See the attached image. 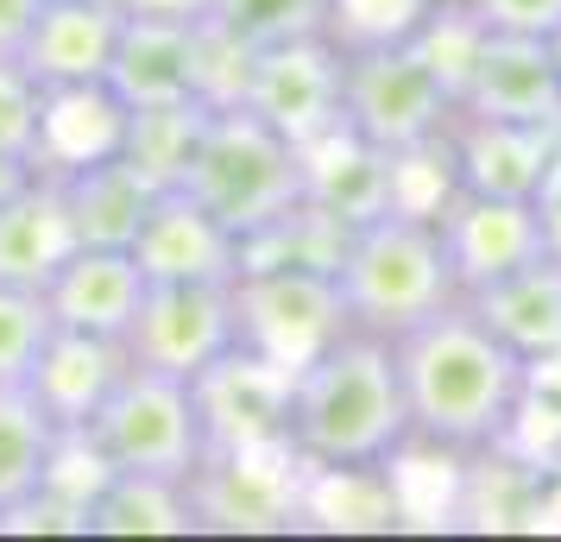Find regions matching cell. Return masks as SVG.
Instances as JSON below:
<instances>
[{
    "label": "cell",
    "instance_id": "cell-23",
    "mask_svg": "<svg viewBox=\"0 0 561 542\" xmlns=\"http://www.w3.org/2000/svg\"><path fill=\"white\" fill-rule=\"evenodd\" d=\"M121 127H127V102L107 82H82V89H45V146H38V171H77L95 158L121 152Z\"/></svg>",
    "mask_w": 561,
    "mask_h": 542
},
{
    "label": "cell",
    "instance_id": "cell-30",
    "mask_svg": "<svg viewBox=\"0 0 561 542\" xmlns=\"http://www.w3.org/2000/svg\"><path fill=\"white\" fill-rule=\"evenodd\" d=\"M253 64H259V51L240 45L228 26H215V20L196 26V95H203L208 107H240L247 102Z\"/></svg>",
    "mask_w": 561,
    "mask_h": 542
},
{
    "label": "cell",
    "instance_id": "cell-19",
    "mask_svg": "<svg viewBox=\"0 0 561 542\" xmlns=\"http://www.w3.org/2000/svg\"><path fill=\"white\" fill-rule=\"evenodd\" d=\"M127 347L102 335H77V328H51L45 354L32 366L26 391L38 397V411L51 416L57 429H89L95 411L107 404V391L127 372Z\"/></svg>",
    "mask_w": 561,
    "mask_h": 542
},
{
    "label": "cell",
    "instance_id": "cell-9",
    "mask_svg": "<svg viewBox=\"0 0 561 542\" xmlns=\"http://www.w3.org/2000/svg\"><path fill=\"white\" fill-rule=\"evenodd\" d=\"M133 258L152 285H233L247 265V240L190 189H158L133 233Z\"/></svg>",
    "mask_w": 561,
    "mask_h": 542
},
{
    "label": "cell",
    "instance_id": "cell-15",
    "mask_svg": "<svg viewBox=\"0 0 561 542\" xmlns=\"http://www.w3.org/2000/svg\"><path fill=\"white\" fill-rule=\"evenodd\" d=\"M556 146L561 132L530 127V120H485V114H460V107L448 120L455 183L460 189H485V196H536Z\"/></svg>",
    "mask_w": 561,
    "mask_h": 542
},
{
    "label": "cell",
    "instance_id": "cell-11",
    "mask_svg": "<svg viewBox=\"0 0 561 542\" xmlns=\"http://www.w3.org/2000/svg\"><path fill=\"white\" fill-rule=\"evenodd\" d=\"M435 228H442L460 297L542 258V221H536L530 196H485V189H460L455 183V196L435 208Z\"/></svg>",
    "mask_w": 561,
    "mask_h": 542
},
{
    "label": "cell",
    "instance_id": "cell-34",
    "mask_svg": "<svg viewBox=\"0 0 561 542\" xmlns=\"http://www.w3.org/2000/svg\"><path fill=\"white\" fill-rule=\"evenodd\" d=\"M215 0H121L127 20H171V26H203Z\"/></svg>",
    "mask_w": 561,
    "mask_h": 542
},
{
    "label": "cell",
    "instance_id": "cell-14",
    "mask_svg": "<svg viewBox=\"0 0 561 542\" xmlns=\"http://www.w3.org/2000/svg\"><path fill=\"white\" fill-rule=\"evenodd\" d=\"M146 272L133 246H77L51 272L45 303H51L57 328H77V335H102V341H127L133 315L146 303Z\"/></svg>",
    "mask_w": 561,
    "mask_h": 542
},
{
    "label": "cell",
    "instance_id": "cell-7",
    "mask_svg": "<svg viewBox=\"0 0 561 542\" xmlns=\"http://www.w3.org/2000/svg\"><path fill=\"white\" fill-rule=\"evenodd\" d=\"M233 310H240V347L259 360L297 372L322 347L347 335V303L334 272H309V265H253L233 278Z\"/></svg>",
    "mask_w": 561,
    "mask_h": 542
},
{
    "label": "cell",
    "instance_id": "cell-5",
    "mask_svg": "<svg viewBox=\"0 0 561 542\" xmlns=\"http://www.w3.org/2000/svg\"><path fill=\"white\" fill-rule=\"evenodd\" d=\"M341 120L385 152H416L435 146L455 120V89L423 51V38H373V45H341Z\"/></svg>",
    "mask_w": 561,
    "mask_h": 542
},
{
    "label": "cell",
    "instance_id": "cell-25",
    "mask_svg": "<svg viewBox=\"0 0 561 542\" xmlns=\"http://www.w3.org/2000/svg\"><path fill=\"white\" fill-rule=\"evenodd\" d=\"M208 102H152V107H127V127H121V158H127L152 189H183L196 146L208 132Z\"/></svg>",
    "mask_w": 561,
    "mask_h": 542
},
{
    "label": "cell",
    "instance_id": "cell-16",
    "mask_svg": "<svg viewBox=\"0 0 561 542\" xmlns=\"http://www.w3.org/2000/svg\"><path fill=\"white\" fill-rule=\"evenodd\" d=\"M208 416V448H290L284 441V397H290V372L259 354H228L208 379H196Z\"/></svg>",
    "mask_w": 561,
    "mask_h": 542
},
{
    "label": "cell",
    "instance_id": "cell-37",
    "mask_svg": "<svg viewBox=\"0 0 561 542\" xmlns=\"http://www.w3.org/2000/svg\"><path fill=\"white\" fill-rule=\"evenodd\" d=\"M549 51H556V64H561V26H556V32H549Z\"/></svg>",
    "mask_w": 561,
    "mask_h": 542
},
{
    "label": "cell",
    "instance_id": "cell-17",
    "mask_svg": "<svg viewBox=\"0 0 561 542\" xmlns=\"http://www.w3.org/2000/svg\"><path fill=\"white\" fill-rule=\"evenodd\" d=\"M304 196L316 208H329L334 221L359 228V221H373L385 208H398V152L359 139L341 120L329 139L304 146Z\"/></svg>",
    "mask_w": 561,
    "mask_h": 542
},
{
    "label": "cell",
    "instance_id": "cell-12",
    "mask_svg": "<svg viewBox=\"0 0 561 542\" xmlns=\"http://www.w3.org/2000/svg\"><path fill=\"white\" fill-rule=\"evenodd\" d=\"M460 114L556 127L561 64L549 51V38H536V32H485L473 64H467V82H460Z\"/></svg>",
    "mask_w": 561,
    "mask_h": 542
},
{
    "label": "cell",
    "instance_id": "cell-21",
    "mask_svg": "<svg viewBox=\"0 0 561 542\" xmlns=\"http://www.w3.org/2000/svg\"><path fill=\"white\" fill-rule=\"evenodd\" d=\"M107 89H114L127 107L203 102V95H196V26L127 20L121 51H114V70H107Z\"/></svg>",
    "mask_w": 561,
    "mask_h": 542
},
{
    "label": "cell",
    "instance_id": "cell-2",
    "mask_svg": "<svg viewBox=\"0 0 561 542\" xmlns=\"http://www.w3.org/2000/svg\"><path fill=\"white\" fill-rule=\"evenodd\" d=\"M284 441L316 473H391L416 448L398 341L347 328L297 366L284 397Z\"/></svg>",
    "mask_w": 561,
    "mask_h": 542
},
{
    "label": "cell",
    "instance_id": "cell-32",
    "mask_svg": "<svg viewBox=\"0 0 561 542\" xmlns=\"http://www.w3.org/2000/svg\"><path fill=\"white\" fill-rule=\"evenodd\" d=\"M460 13H473L485 32H536L549 38L561 26V0H455Z\"/></svg>",
    "mask_w": 561,
    "mask_h": 542
},
{
    "label": "cell",
    "instance_id": "cell-35",
    "mask_svg": "<svg viewBox=\"0 0 561 542\" xmlns=\"http://www.w3.org/2000/svg\"><path fill=\"white\" fill-rule=\"evenodd\" d=\"M38 7H45V0H0V57H20L32 20H38Z\"/></svg>",
    "mask_w": 561,
    "mask_h": 542
},
{
    "label": "cell",
    "instance_id": "cell-10",
    "mask_svg": "<svg viewBox=\"0 0 561 542\" xmlns=\"http://www.w3.org/2000/svg\"><path fill=\"white\" fill-rule=\"evenodd\" d=\"M341 38H297L272 45L253 64L247 102L265 127H278L290 146H316L341 127Z\"/></svg>",
    "mask_w": 561,
    "mask_h": 542
},
{
    "label": "cell",
    "instance_id": "cell-1",
    "mask_svg": "<svg viewBox=\"0 0 561 542\" xmlns=\"http://www.w3.org/2000/svg\"><path fill=\"white\" fill-rule=\"evenodd\" d=\"M398 366H404L416 448L455 454V461L505 448L530 366L467 310V297H455L448 310H435L416 328H404L398 335Z\"/></svg>",
    "mask_w": 561,
    "mask_h": 542
},
{
    "label": "cell",
    "instance_id": "cell-26",
    "mask_svg": "<svg viewBox=\"0 0 561 542\" xmlns=\"http://www.w3.org/2000/svg\"><path fill=\"white\" fill-rule=\"evenodd\" d=\"M57 436L64 429L38 411V397L26 385H0V530L45 492Z\"/></svg>",
    "mask_w": 561,
    "mask_h": 542
},
{
    "label": "cell",
    "instance_id": "cell-38",
    "mask_svg": "<svg viewBox=\"0 0 561 542\" xmlns=\"http://www.w3.org/2000/svg\"><path fill=\"white\" fill-rule=\"evenodd\" d=\"M556 132H561V120H556Z\"/></svg>",
    "mask_w": 561,
    "mask_h": 542
},
{
    "label": "cell",
    "instance_id": "cell-29",
    "mask_svg": "<svg viewBox=\"0 0 561 542\" xmlns=\"http://www.w3.org/2000/svg\"><path fill=\"white\" fill-rule=\"evenodd\" d=\"M38 146H45V82L20 57H0V158L38 171Z\"/></svg>",
    "mask_w": 561,
    "mask_h": 542
},
{
    "label": "cell",
    "instance_id": "cell-28",
    "mask_svg": "<svg viewBox=\"0 0 561 542\" xmlns=\"http://www.w3.org/2000/svg\"><path fill=\"white\" fill-rule=\"evenodd\" d=\"M51 328H57V315L45 303V290L0 285V385H26Z\"/></svg>",
    "mask_w": 561,
    "mask_h": 542
},
{
    "label": "cell",
    "instance_id": "cell-4",
    "mask_svg": "<svg viewBox=\"0 0 561 542\" xmlns=\"http://www.w3.org/2000/svg\"><path fill=\"white\" fill-rule=\"evenodd\" d=\"M183 189L247 240L304 203V146L265 127L253 107H215Z\"/></svg>",
    "mask_w": 561,
    "mask_h": 542
},
{
    "label": "cell",
    "instance_id": "cell-13",
    "mask_svg": "<svg viewBox=\"0 0 561 542\" xmlns=\"http://www.w3.org/2000/svg\"><path fill=\"white\" fill-rule=\"evenodd\" d=\"M127 13L121 0H45L32 20L20 64L45 89H82V82H107L114 51H121Z\"/></svg>",
    "mask_w": 561,
    "mask_h": 542
},
{
    "label": "cell",
    "instance_id": "cell-8",
    "mask_svg": "<svg viewBox=\"0 0 561 542\" xmlns=\"http://www.w3.org/2000/svg\"><path fill=\"white\" fill-rule=\"evenodd\" d=\"M127 360L171 379H208L215 366L240 354V310L233 285H146V303L127 328Z\"/></svg>",
    "mask_w": 561,
    "mask_h": 542
},
{
    "label": "cell",
    "instance_id": "cell-33",
    "mask_svg": "<svg viewBox=\"0 0 561 542\" xmlns=\"http://www.w3.org/2000/svg\"><path fill=\"white\" fill-rule=\"evenodd\" d=\"M530 203H536V221H542V253L561 258V146H556V158H549V171H542Z\"/></svg>",
    "mask_w": 561,
    "mask_h": 542
},
{
    "label": "cell",
    "instance_id": "cell-31",
    "mask_svg": "<svg viewBox=\"0 0 561 542\" xmlns=\"http://www.w3.org/2000/svg\"><path fill=\"white\" fill-rule=\"evenodd\" d=\"M442 0H334V38L341 45H373V38H404L430 20Z\"/></svg>",
    "mask_w": 561,
    "mask_h": 542
},
{
    "label": "cell",
    "instance_id": "cell-3",
    "mask_svg": "<svg viewBox=\"0 0 561 542\" xmlns=\"http://www.w3.org/2000/svg\"><path fill=\"white\" fill-rule=\"evenodd\" d=\"M334 285H341L347 322L385 341H398L423 315L448 310L460 297L435 215H410V208H385L347 233Z\"/></svg>",
    "mask_w": 561,
    "mask_h": 542
},
{
    "label": "cell",
    "instance_id": "cell-20",
    "mask_svg": "<svg viewBox=\"0 0 561 542\" xmlns=\"http://www.w3.org/2000/svg\"><path fill=\"white\" fill-rule=\"evenodd\" d=\"M82 240L70 228V208H64V189L57 177H38L0 203V285H26V290H45L51 272L64 258L77 253Z\"/></svg>",
    "mask_w": 561,
    "mask_h": 542
},
{
    "label": "cell",
    "instance_id": "cell-22",
    "mask_svg": "<svg viewBox=\"0 0 561 542\" xmlns=\"http://www.w3.org/2000/svg\"><path fill=\"white\" fill-rule=\"evenodd\" d=\"M57 189H64V208H70V228H77L82 246H133V233L158 196L121 152L77 164V171H57Z\"/></svg>",
    "mask_w": 561,
    "mask_h": 542
},
{
    "label": "cell",
    "instance_id": "cell-6",
    "mask_svg": "<svg viewBox=\"0 0 561 542\" xmlns=\"http://www.w3.org/2000/svg\"><path fill=\"white\" fill-rule=\"evenodd\" d=\"M89 436L121 473H158V480H196L208 461V416L190 379L127 366L107 391Z\"/></svg>",
    "mask_w": 561,
    "mask_h": 542
},
{
    "label": "cell",
    "instance_id": "cell-27",
    "mask_svg": "<svg viewBox=\"0 0 561 542\" xmlns=\"http://www.w3.org/2000/svg\"><path fill=\"white\" fill-rule=\"evenodd\" d=\"M208 20L228 26L240 45L272 51L297 38H334V0H215Z\"/></svg>",
    "mask_w": 561,
    "mask_h": 542
},
{
    "label": "cell",
    "instance_id": "cell-18",
    "mask_svg": "<svg viewBox=\"0 0 561 542\" xmlns=\"http://www.w3.org/2000/svg\"><path fill=\"white\" fill-rule=\"evenodd\" d=\"M467 310L505 341L524 366L561 360V258H530L492 285L467 290Z\"/></svg>",
    "mask_w": 561,
    "mask_h": 542
},
{
    "label": "cell",
    "instance_id": "cell-36",
    "mask_svg": "<svg viewBox=\"0 0 561 542\" xmlns=\"http://www.w3.org/2000/svg\"><path fill=\"white\" fill-rule=\"evenodd\" d=\"M32 177H38L32 164H20V158H0V203H7V196H20Z\"/></svg>",
    "mask_w": 561,
    "mask_h": 542
},
{
    "label": "cell",
    "instance_id": "cell-24",
    "mask_svg": "<svg viewBox=\"0 0 561 542\" xmlns=\"http://www.w3.org/2000/svg\"><path fill=\"white\" fill-rule=\"evenodd\" d=\"M203 517L183 480H158V473H121L102 486L89 505V537H196Z\"/></svg>",
    "mask_w": 561,
    "mask_h": 542
}]
</instances>
